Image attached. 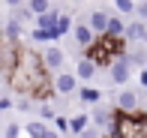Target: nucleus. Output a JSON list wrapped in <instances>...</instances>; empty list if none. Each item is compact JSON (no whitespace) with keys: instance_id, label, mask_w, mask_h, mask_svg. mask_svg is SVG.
<instances>
[{"instance_id":"f257e3e1","label":"nucleus","mask_w":147,"mask_h":138,"mask_svg":"<svg viewBox=\"0 0 147 138\" xmlns=\"http://www.w3.org/2000/svg\"><path fill=\"white\" fill-rule=\"evenodd\" d=\"M51 90H54V93H63V96H72L78 90V78L72 75V72H54V78H51Z\"/></svg>"},{"instance_id":"f03ea898","label":"nucleus","mask_w":147,"mask_h":138,"mask_svg":"<svg viewBox=\"0 0 147 138\" xmlns=\"http://www.w3.org/2000/svg\"><path fill=\"white\" fill-rule=\"evenodd\" d=\"M129 75H132L129 57H126V54L114 57V63H111V81H114V84H126V81H129Z\"/></svg>"},{"instance_id":"7ed1b4c3","label":"nucleus","mask_w":147,"mask_h":138,"mask_svg":"<svg viewBox=\"0 0 147 138\" xmlns=\"http://www.w3.org/2000/svg\"><path fill=\"white\" fill-rule=\"evenodd\" d=\"M39 57H42V69L45 72H60L63 69V51H60L57 45H48Z\"/></svg>"},{"instance_id":"20e7f679","label":"nucleus","mask_w":147,"mask_h":138,"mask_svg":"<svg viewBox=\"0 0 147 138\" xmlns=\"http://www.w3.org/2000/svg\"><path fill=\"white\" fill-rule=\"evenodd\" d=\"M138 108V93L135 90H123V93H117V111H123V114H135Z\"/></svg>"},{"instance_id":"39448f33","label":"nucleus","mask_w":147,"mask_h":138,"mask_svg":"<svg viewBox=\"0 0 147 138\" xmlns=\"http://www.w3.org/2000/svg\"><path fill=\"white\" fill-rule=\"evenodd\" d=\"M57 18H60V12L51 6L48 12H42V15H36V18H33V27H36V30H54Z\"/></svg>"},{"instance_id":"423d86ee","label":"nucleus","mask_w":147,"mask_h":138,"mask_svg":"<svg viewBox=\"0 0 147 138\" xmlns=\"http://www.w3.org/2000/svg\"><path fill=\"white\" fill-rule=\"evenodd\" d=\"M105 24H108V15H105L102 9H93V12H90V18H87L90 33H93V36H102V33H105Z\"/></svg>"},{"instance_id":"0eeeda50","label":"nucleus","mask_w":147,"mask_h":138,"mask_svg":"<svg viewBox=\"0 0 147 138\" xmlns=\"http://www.w3.org/2000/svg\"><path fill=\"white\" fill-rule=\"evenodd\" d=\"M90 117V123H96L99 129H111V111L105 108V105H93V114H87Z\"/></svg>"},{"instance_id":"6e6552de","label":"nucleus","mask_w":147,"mask_h":138,"mask_svg":"<svg viewBox=\"0 0 147 138\" xmlns=\"http://www.w3.org/2000/svg\"><path fill=\"white\" fill-rule=\"evenodd\" d=\"M69 33L75 36V42L81 45V48H90V45H93V39H96V36L90 33V27H87V24H72V30H69Z\"/></svg>"},{"instance_id":"1a4fd4ad","label":"nucleus","mask_w":147,"mask_h":138,"mask_svg":"<svg viewBox=\"0 0 147 138\" xmlns=\"http://www.w3.org/2000/svg\"><path fill=\"white\" fill-rule=\"evenodd\" d=\"M123 33H126V24H123V18H120V15H108V24H105V33H102V36L123 39Z\"/></svg>"},{"instance_id":"9d476101","label":"nucleus","mask_w":147,"mask_h":138,"mask_svg":"<svg viewBox=\"0 0 147 138\" xmlns=\"http://www.w3.org/2000/svg\"><path fill=\"white\" fill-rule=\"evenodd\" d=\"M75 96L81 99V105H99V90L96 87H90V84H78V90H75Z\"/></svg>"},{"instance_id":"9b49d317","label":"nucleus","mask_w":147,"mask_h":138,"mask_svg":"<svg viewBox=\"0 0 147 138\" xmlns=\"http://www.w3.org/2000/svg\"><path fill=\"white\" fill-rule=\"evenodd\" d=\"M21 33H24V30H21V24H18L15 18H9V21L3 24V39H6L9 45H18V39H21Z\"/></svg>"},{"instance_id":"f8f14e48","label":"nucleus","mask_w":147,"mask_h":138,"mask_svg":"<svg viewBox=\"0 0 147 138\" xmlns=\"http://www.w3.org/2000/svg\"><path fill=\"white\" fill-rule=\"evenodd\" d=\"M72 75H75L78 81H90V78L96 75V66H93V63L87 60V57H81V60H78V66H75V72H72Z\"/></svg>"},{"instance_id":"ddd939ff","label":"nucleus","mask_w":147,"mask_h":138,"mask_svg":"<svg viewBox=\"0 0 147 138\" xmlns=\"http://www.w3.org/2000/svg\"><path fill=\"white\" fill-rule=\"evenodd\" d=\"M123 39H129V42H132V39H144V42H147V24L144 21H132L129 27H126Z\"/></svg>"},{"instance_id":"4468645a","label":"nucleus","mask_w":147,"mask_h":138,"mask_svg":"<svg viewBox=\"0 0 147 138\" xmlns=\"http://www.w3.org/2000/svg\"><path fill=\"white\" fill-rule=\"evenodd\" d=\"M87 126H90V117L84 114V111H81V114H75V117H69V132H72V135H81Z\"/></svg>"},{"instance_id":"2eb2a0df","label":"nucleus","mask_w":147,"mask_h":138,"mask_svg":"<svg viewBox=\"0 0 147 138\" xmlns=\"http://www.w3.org/2000/svg\"><path fill=\"white\" fill-rule=\"evenodd\" d=\"M48 9H51V0H27V12L33 18L42 15V12H48Z\"/></svg>"},{"instance_id":"dca6fc26","label":"nucleus","mask_w":147,"mask_h":138,"mask_svg":"<svg viewBox=\"0 0 147 138\" xmlns=\"http://www.w3.org/2000/svg\"><path fill=\"white\" fill-rule=\"evenodd\" d=\"M24 132H27L30 138H42L45 132H48V126H45V123H42V120H30V123H27V126H24Z\"/></svg>"},{"instance_id":"f3484780","label":"nucleus","mask_w":147,"mask_h":138,"mask_svg":"<svg viewBox=\"0 0 147 138\" xmlns=\"http://www.w3.org/2000/svg\"><path fill=\"white\" fill-rule=\"evenodd\" d=\"M69 30H72V18H69V15H60V18H57V24H54V33H57V39L63 36V33H69Z\"/></svg>"},{"instance_id":"a211bd4d","label":"nucleus","mask_w":147,"mask_h":138,"mask_svg":"<svg viewBox=\"0 0 147 138\" xmlns=\"http://www.w3.org/2000/svg\"><path fill=\"white\" fill-rule=\"evenodd\" d=\"M114 6H117L120 15H132L135 12V0H114Z\"/></svg>"},{"instance_id":"6ab92c4d","label":"nucleus","mask_w":147,"mask_h":138,"mask_svg":"<svg viewBox=\"0 0 147 138\" xmlns=\"http://www.w3.org/2000/svg\"><path fill=\"white\" fill-rule=\"evenodd\" d=\"M126 57H129V54H126ZM129 63H135V66H147V51H132Z\"/></svg>"},{"instance_id":"aec40b11","label":"nucleus","mask_w":147,"mask_h":138,"mask_svg":"<svg viewBox=\"0 0 147 138\" xmlns=\"http://www.w3.org/2000/svg\"><path fill=\"white\" fill-rule=\"evenodd\" d=\"M15 21H18V24H21V21H33V15H30L27 9H21V6H18V9H15Z\"/></svg>"},{"instance_id":"412c9836","label":"nucleus","mask_w":147,"mask_h":138,"mask_svg":"<svg viewBox=\"0 0 147 138\" xmlns=\"http://www.w3.org/2000/svg\"><path fill=\"white\" fill-rule=\"evenodd\" d=\"M57 123V132H69V117H54Z\"/></svg>"},{"instance_id":"4be33fe9","label":"nucleus","mask_w":147,"mask_h":138,"mask_svg":"<svg viewBox=\"0 0 147 138\" xmlns=\"http://www.w3.org/2000/svg\"><path fill=\"white\" fill-rule=\"evenodd\" d=\"M39 114H42L45 120H54V117H57V114H54V108H51V105H42V108H39Z\"/></svg>"},{"instance_id":"5701e85b","label":"nucleus","mask_w":147,"mask_h":138,"mask_svg":"<svg viewBox=\"0 0 147 138\" xmlns=\"http://www.w3.org/2000/svg\"><path fill=\"white\" fill-rule=\"evenodd\" d=\"M18 132H21L18 123H9V126H6V138H18Z\"/></svg>"},{"instance_id":"b1692460","label":"nucleus","mask_w":147,"mask_h":138,"mask_svg":"<svg viewBox=\"0 0 147 138\" xmlns=\"http://www.w3.org/2000/svg\"><path fill=\"white\" fill-rule=\"evenodd\" d=\"M18 111H30V99H18V102H12Z\"/></svg>"},{"instance_id":"393cba45","label":"nucleus","mask_w":147,"mask_h":138,"mask_svg":"<svg viewBox=\"0 0 147 138\" xmlns=\"http://www.w3.org/2000/svg\"><path fill=\"white\" fill-rule=\"evenodd\" d=\"M78 138H99V129H90V126H87V129H84V132L78 135Z\"/></svg>"},{"instance_id":"a878e982","label":"nucleus","mask_w":147,"mask_h":138,"mask_svg":"<svg viewBox=\"0 0 147 138\" xmlns=\"http://www.w3.org/2000/svg\"><path fill=\"white\" fill-rule=\"evenodd\" d=\"M6 108H12V99H6V96H0V111H6Z\"/></svg>"},{"instance_id":"bb28decb","label":"nucleus","mask_w":147,"mask_h":138,"mask_svg":"<svg viewBox=\"0 0 147 138\" xmlns=\"http://www.w3.org/2000/svg\"><path fill=\"white\" fill-rule=\"evenodd\" d=\"M6 6H12V9H18V6H21V0H3Z\"/></svg>"},{"instance_id":"cd10ccee","label":"nucleus","mask_w":147,"mask_h":138,"mask_svg":"<svg viewBox=\"0 0 147 138\" xmlns=\"http://www.w3.org/2000/svg\"><path fill=\"white\" fill-rule=\"evenodd\" d=\"M42 138H60V135H57V132H54V129H48V132H45V135H42Z\"/></svg>"},{"instance_id":"c85d7f7f","label":"nucleus","mask_w":147,"mask_h":138,"mask_svg":"<svg viewBox=\"0 0 147 138\" xmlns=\"http://www.w3.org/2000/svg\"><path fill=\"white\" fill-rule=\"evenodd\" d=\"M141 87H147V72H141Z\"/></svg>"},{"instance_id":"c756f323","label":"nucleus","mask_w":147,"mask_h":138,"mask_svg":"<svg viewBox=\"0 0 147 138\" xmlns=\"http://www.w3.org/2000/svg\"><path fill=\"white\" fill-rule=\"evenodd\" d=\"M144 120H147V111H144Z\"/></svg>"},{"instance_id":"7c9ffc66","label":"nucleus","mask_w":147,"mask_h":138,"mask_svg":"<svg viewBox=\"0 0 147 138\" xmlns=\"http://www.w3.org/2000/svg\"><path fill=\"white\" fill-rule=\"evenodd\" d=\"M144 72H147V66H144Z\"/></svg>"}]
</instances>
